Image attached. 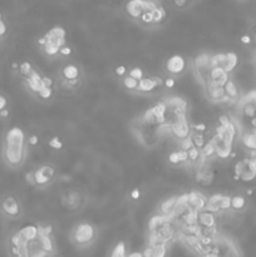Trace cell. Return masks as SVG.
I'll list each match as a JSON object with an SVG mask.
<instances>
[{"label": "cell", "mask_w": 256, "mask_h": 257, "mask_svg": "<svg viewBox=\"0 0 256 257\" xmlns=\"http://www.w3.org/2000/svg\"><path fill=\"white\" fill-rule=\"evenodd\" d=\"M27 138L21 127H12L6 132L2 147L4 163L12 170L22 167L27 158Z\"/></svg>", "instance_id": "obj_1"}, {"label": "cell", "mask_w": 256, "mask_h": 257, "mask_svg": "<svg viewBox=\"0 0 256 257\" xmlns=\"http://www.w3.org/2000/svg\"><path fill=\"white\" fill-rule=\"evenodd\" d=\"M94 238H96V230L88 222L78 224L72 232V240L79 247L88 246L94 241Z\"/></svg>", "instance_id": "obj_2"}, {"label": "cell", "mask_w": 256, "mask_h": 257, "mask_svg": "<svg viewBox=\"0 0 256 257\" xmlns=\"http://www.w3.org/2000/svg\"><path fill=\"white\" fill-rule=\"evenodd\" d=\"M235 176L240 178V181L243 182H251L256 180V164L250 157L243 158V160H237L235 163Z\"/></svg>", "instance_id": "obj_3"}, {"label": "cell", "mask_w": 256, "mask_h": 257, "mask_svg": "<svg viewBox=\"0 0 256 257\" xmlns=\"http://www.w3.org/2000/svg\"><path fill=\"white\" fill-rule=\"evenodd\" d=\"M0 212L4 217L9 220L18 218L22 214L21 202L18 201L17 197L12 196V194L4 196L3 198L0 200Z\"/></svg>", "instance_id": "obj_4"}, {"label": "cell", "mask_w": 256, "mask_h": 257, "mask_svg": "<svg viewBox=\"0 0 256 257\" xmlns=\"http://www.w3.org/2000/svg\"><path fill=\"white\" fill-rule=\"evenodd\" d=\"M54 174H56V170L52 166H42L37 170H33V184L38 187L46 186L47 184H49L52 181Z\"/></svg>", "instance_id": "obj_5"}, {"label": "cell", "mask_w": 256, "mask_h": 257, "mask_svg": "<svg viewBox=\"0 0 256 257\" xmlns=\"http://www.w3.org/2000/svg\"><path fill=\"white\" fill-rule=\"evenodd\" d=\"M170 130L172 133L173 137L176 140H183L186 138L190 137V126L188 123L186 122V120H173L172 123L170 124Z\"/></svg>", "instance_id": "obj_6"}, {"label": "cell", "mask_w": 256, "mask_h": 257, "mask_svg": "<svg viewBox=\"0 0 256 257\" xmlns=\"http://www.w3.org/2000/svg\"><path fill=\"white\" fill-rule=\"evenodd\" d=\"M166 69H167L168 73L173 74V76H180L183 72L186 70V60L182 56H170L166 63Z\"/></svg>", "instance_id": "obj_7"}, {"label": "cell", "mask_w": 256, "mask_h": 257, "mask_svg": "<svg viewBox=\"0 0 256 257\" xmlns=\"http://www.w3.org/2000/svg\"><path fill=\"white\" fill-rule=\"evenodd\" d=\"M44 38H46L47 44L54 43L57 44L59 48L66 46V30H64V28H62V26H54V28H52L51 30L44 36Z\"/></svg>", "instance_id": "obj_8"}, {"label": "cell", "mask_w": 256, "mask_h": 257, "mask_svg": "<svg viewBox=\"0 0 256 257\" xmlns=\"http://www.w3.org/2000/svg\"><path fill=\"white\" fill-rule=\"evenodd\" d=\"M207 206V198L200 192L192 191L188 194V208L195 212H200L206 210Z\"/></svg>", "instance_id": "obj_9"}, {"label": "cell", "mask_w": 256, "mask_h": 257, "mask_svg": "<svg viewBox=\"0 0 256 257\" xmlns=\"http://www.w3.org/2000/svg\"><path fill=\"white\" fill-rule=\"evenodd\" d=\"M197 224L201 227V228H211V227H216L215 214L206 211V210L197 212Z\"/></svg>", "instance_id": "obj_10"}, {"label": "cell", "mask_w": 256, "mask_h": 257, "mask_svg": "<svg viewBox=\"0 0 256 257\" xmlns=\"http://www.w3.org/2000/svg\"><path fill=\"white\" fill-rule=\"evenodd\" d=\"M178 196H172L170 198L165 200L160 204V214H163V216H167L172 218L173 217V211H175L176 204H177Z\"/></svg>", "instance_id": "obj_11"}, {"label": "cell", "mask_w": 256, "mask_h": 257, "mask_svg": "<svg viewBox=\"0 0 256 257\" xmlns=\"http://www.w3.org/2000/svg\"><path fill=\"white\" fill-rule=\"evenodd\" d=\"M26 82H27V86H28V88L32 90V92L37 93V94L41 92V90H42V84H41L42 76L38 73V72H37V70L32 72L31 76H27V78H26Z\"/></svg>", "instance_id": "obj_12"}, {"label": "cell", "mask_w": 256, "mask_h": 257, "mask_svg": "<svg viewBox=\"0 0 256 257\" xmlns=\"http://www.w3.org/2000/svg\"><path fill=\"white\" fill-rule=\"evenodd\" d=\"M241 143L248 152H256V130L243 132L241 136Z\"/></svg>", "instance_id": "obj_13"}, {"label": "cell", "mask_w": 256, "mask_h": 257, "mask_svg": "<svg viewBox=\"0 0 256 257\" xmlns=\"http://www.w3.org/2000/svg\"><path fill=\"white\" fill-rule=\"evenodd\" d=\"M223 90H225V96L231 102H236L237 100H240V90H238L237 86L232 79H228L227 83L223 87Z\"/></svg>", "instance_id": "obj_14"}, {"label": "cell", "mask_w": 256, "mask_h": 257, "mask_svg": "<svg viewBox=\"0 0 256 257\" xmlns=\"http://www.w3.org/2000/svg\"><path fill=\"white\" fill-rule=\"evenodd\" d=\"M157 87H158V84H157V82L155 80L153 76H151V78L145 76V78H142L140 82H138V90H140V92H142V93H150V92H152V90H155Z\"/></svg>", "instance_id": "obj_15"}, {"label": "cell", "mask_w": 256, "mask_h": 257, "mask_svg": "<svg viewBox=\"0 0 256 257\" xmlns=\"http://www.w3.org/2000/svg\"><path fill=\"white\" fill-rule=\"evenodd\" d=\"M79 68L74 64H67L63 69H62V76H63L64 80H76V79L79 78Z\"/></svg>", "instance_id": "obj_16"}, {"label": "cell", "mask_w": 256, "mask_h": 257, "mask_svg": "<svg viewBox=\"0 0 256 257\" xmlns=\"http://www.w3.org/2000/svg\"><path fill=\"white\" fill-rule=\"evenodd\" d=\"M127 13L130 14L131 18L140 19L141 16L143 14L142 6H141V0H135V2H130L126 6Z\"/></svg>", "instance_id": "obj_17"}, {"label": "cell", "mask_w": 256, "mask_h": 257, "mask_svg": "<svg viewBox=\"0 0 256 257\" xmlns=\"http://www.w3.org/2000/svg\"><path fill=\"white\" fill-rule=\"evenodd\" d=\"M237 64H238L237 54L233 53V52H228V53H226V62H225V64L222 66L223 70H225L226 73L230 74L231 72L235 70V68L237 66Z\"/></svg>", "instance_id": "obj_18"}, {"label": "cell", "mask_w": 256, "mask_h": 257, "mask_svg": "<svg viewBox=\"0 0 256 257\" xmlns=\"http://www.w3.org/2000/svg\"><path fill=\"white\" fill-rule=\"evenodd\" d=\"M19 232L22 234V236L27 240V241H32V240H36L39 236V230L38 226L36 224H26L24 227H22L19 230Z\"/></svg>", "instance_id": "obj_19"}, {"label": "cell", "mask_w": 256, "mask_h": 257, "mask_svg": "<svg viewBox=\"0 0 256 257\" xmlns=\"http://www.w3.org/2000/svg\"><path fill=\"white\" fill-rule=\"evenodd\" d=\"M206 90H207L208 98H210L211 100L221 102L222 98L225 97V90H223L222 87H213V86L207 84V86H206Z\"/></svg>", "instance_id": "obj_20"}, {"label": "cell", "mask_w": 256, "mask_h": 257, "mask_svg": "<svg viewBox=\"0 0 256 257\" xmlns=\"http://www.w3.org/2000/svg\"><path fill=\"white\" fill-rule=\"evenodd\" d=\"M210 59L211 56H208L207 53L198 54L195 58L196 69H210Z\"/></svg>", "instance_id": "obj_21"}, {"label": "cell", "mask_w": 256, "mask_h": 257, "mask_svg": "<svg viewBox=\"0 0 256 257\" xmlns=\"http://www.w3.org/2000/svg\"><path fill=\"white\" fill-rule=\"evenodd\" d=\"M246 207V198L241 194H235L231 196V210L233 211H242Z\"/></svg>", "instance_id": "obj_22"}, {"label": "cell", "mask_w": 256, "mask_h": 257, "mask_svg": "<svg viewBox=\"0 0 256 257\" xmlns=\"http://www.w3.org/2000/svg\"><path fill=\"white\" fill-rule=\"evenodd\" d=\"M127 246H126V242L121 241L114 246L113 251H112L111 257H127Z\"/></svg>", "instance_id": "obj_23"}, {"label": "cell", "mask_w": 256, "mask_h": 257, "mask_svg": "<svg viewBox=\"0 0 256 257\" xmlns=\"http://www.w3.org/2000/svg\"><path fill=\"white\" fill-rule=\"evenodd\" d=\"M9 110H8V100L6 96L0 94V118H8Z\"/></svg>", "instance_id": "obj_24"}, {"label": "cell", "mask_w": 256, "mask_h": 257, "mask_svg": "<svg viewBox=\"0 0 256 257\" xmlns=\"http://www.w3.org/2000/svg\"><path fill=\"white\" fill-rule=\"evenodd\" d=\"M152 16H153V24H158L166 18V12L162 6H157L156 9L152 10Z\"/></svg>", "instance_id": "obj_25"}, {"label": "cell", "mask_w": 256, "mask_h": 257, "mask_svg": "<svg viewBox=\"0 0 256 257\" xmlns=\"http://www.w3.org/2000/svg\"><path fill=\"white\" fill-rule=\"evenodd\" d=\"M201 153H202L203 156H205V158L207 160V158H211L212 156L216 154V148L215 146H213V143L211 142H206V144L203 146V148L201 150Z\"/></svg>", "instance_id": "obj_26"}, {"label": "cell", "mask_w": 256, "mask_h": 257, "mask_svg": "<svg viewBox=\"0 0 256 257\" xmlns=\"http://www.w3.org/2000/svg\"><path fill=\"white\" fill-rule=\"evenodd\" d=\"M123 86L126 90H138V80L131 78V76H124L123 78Z\"/></svg>", "instance_id": "obj_27"}, {"label": "cell", "mask_w": 256, "mask_h": 257, "mask_svg": "<svg viewBox=\"0 0 256 257\" xmlns=\"http://www.w3.org/2000/svg\"><path fill=\"white\" fill-rule=\"evenodd\" d=\"M218 208L220 212H227L231 210V196L227 194H223L222 198H221L220 204H218Z\"/></svg>", "instance_id": "obj_28"}, {"label": "cell", "mask_w": 256, "mask_h": 257, "mask_svg": "<svg viewBox=\"0 0 256 257\" xmlns=\"http://www.w3.org/2000/svg\"><path fill=\"white\" fill-rule=\"evenodd\" d=\"M33 70V66H32V64L29 63V62H23V63L19 66V73H21V76H23L24 78L31 76V73Z\"/></svg>", "instance_id": "obj_29"}, {"label": "cell", "mask_w": 256, "mask_h": 257, "mask_svg": "<svg viewBox=\"0 0 256 257\" xmlns=\"http://www.w3.org/2000/svg\"><path fill=\"white\" fill-rule=\"evenodd\" d=\"M155 250V257H166L167 256V244H158L152 246Z\"/></svg>", "instance_id": "obj_30"}, {"label": "cell", "mask_w": 256, "mask_h": 257, "mask_svg": "<svg viewBox=\"0 0 256 257\" xmlns=\"http://www.w3.org/2000/svg\"><path fill=\"white\" fill-rule=\"evenodd\" d=\"M59 46L54 43H48L44 46V52L48 56H56L57 54H59Z\"/></svg>", "instance_id": "obj_31"}, {"label": "cell", "mask_w": 256, "mask_h": 257, "mask_svg": "<svg viewBox=\"0 0 256 257\" xmlns=\"http://www.w3.org/2000/svg\"><path fill=\"white\" fill-rule=\"evenodd\" d=\"M128 76H131V78H133V79H136V80L140 82L141 79L145 78V73H143L142 68H140V66H135V68H132L130 70Z\"/></svg>", "instance_id": "obj_32"}, {"label": "cell", "mask_w": 256, "mask_h": 257, "mask_svg": "<svg viewBox=\"0 0 256 257\" xmlns=\"http://www.w3.org/2000/svg\"><path fill=\"white\" fill-rule=\"evenodd\" d=\"M180 147H181L180 150H185V152H188V150H192V148L195 147V143H193L192 138H191V137H188V138H186V140H181V143H180Z\"/></svg>", "instance_id": "obj_33"}, {"label": "cell", "mask_w": 256, "mask_h": 257, "mask_svg": "<svg viewBox=\"0 0 256 257\" xmlns=\"http://www.w3.org/2000/svg\"><path fill=\"white\" fill-rule=\"evenodd\" d=\"M188 160H191V162H197L198 160H200V156H201V150H198V148L193 147L192 150H188Z\"/></svg>", "instance_id": "obj_34"}, {"label": "cell", "mask_w": 256, "mask_h": 257, "mask_svg": "<svg viewBox=\"0 0 256 257\" xmlns=\"http://www.w3.org/2000/svg\"><path fill=\"white\" fill-rule=\"evenodd\" d=\"M140 20L142 22L143 24H147V26H151V24H153L152 12H143V14L141 16Z\"/></svg>", "instance_id": "obj_35"}, {"label": "cell", "mask_w": 256, "mask_h": 257, "mask_svg": "<svg viewBox=\"0 0 256 257\" xmlns=\"http://www.w3.org/2000/svg\"><path fill=\"white\" fill-rule=\"evenodd\" d=\"M52 96H53V90L52 88H42L41 92L38 93V97L41 100H51Z\"/></svg>", "instance_id": "obj_36"}, {"label": "cell", "mask_w": 256, "mask_h": 257, "mask_svg": "<svg viewBox=\"0 0 256 257\" xmlns=\"http://www.w3.org/2000/svg\"><path fill=\"white\" fill-rule=\"evenodd\" d=\"M49 147L53 148V150H59L63 148V143H62V140H59V138L54 137L49 140Z\"/></svg>", "instance_id": "obj_37"}, {"label": "cell", "mask_w": 256, "mask_h": 257, "mask_svg": "<svg viewBox=\"0 0 256 257\" xmlns=\"http://www.w3.org/2000/svg\"><path fill=\"white\" fill-rule=\"evenodd\" d=\"M163 86H165L167 90H172V88H175V86H176L175 78H172V76H168V78L163 79Z\"/></svg>", "instance_id": "obj_38"}, {"label": "cell", "mask_w": 256, "mask_h": 257, "mask_svg": "<svg viewBox=\"0 0 256 257\" xmlns=\"http://www.w3.org/2000/svg\"><path fill=\"white\" fill-rule=\"evenodd\" d=\"M42 88H52L53 86V79L49 78V76H42Z\"/></svg>", "instance_id": "obj_39"}, {"label": "cell", "mask_w": 256, "mask_h": 257, "mask_svg": "<svg viewBox=\"0 0 256 257\" xmlns=\"http://www.w3.org/2000/svg\"><path fill=\"white\" fill-rule=\"evenodd\" d=\"M168 162H170L171 164H178V163H180L177 150H173V152L170 153V156H168Z\"/></svg>", "instance_id": "obj_40"}, {"label": "cell", "mask_w": 256, "mask_h": 257, "mask_svg": "<svg viewBox=\"0 0 256 257\" xmlns=\"http://www.w3.org/2000/svg\"><path fill=\"white\" fill-rule=\"evenodd\" d=\"M142 256L143 257H155V250H153L152 246H146L145 250L142 251Z\"/></svg>", "instance_id": "obj_41"}, {"label": "cell", "mask_w": 256, "mask_h": 257, "mask_svg": "<svg viewBox=\"0 0 256 257\" xmlns=\"http://www.w3.org/2000/svg\"><path fill=\"white\" fill-rule=\"evenodd\" d=\"M177 154H178V160H180V163H185L188 160V153L185 152V150H178Z\"/></svg>", "instance_id": "obj_42"}, {"label": "cell", "mask_w": 256, "mask_h": 257, "mask_svg": "<svg viewBox=\"0 0 256 257\" xmlns=\"http://www.w3.org/2000/svg\"><path fill=\"white\" fill-rule=\"evenodd\" d=\"M59 54H61L62 56H69L72 54V48L66 44V46H62V48L59 49Z\"/></svg>", "instance_id": "obj_43"}, {"label": "cell", "mask_w": 256, "mask_h": 257, "mask_svg": "<svg viewBox=\"0 0 256 257\" xmlns=\"http://www.w3.org/2000/svg\"><path fill=\"white\" fill-rule=\"evenodd\" d=\"M114 73L118 76H124L127 73V68L124 66H118L116 69H114Z\"/></svg>", "instance_id": "obj_44"}, {"label": "cell", "mask_w": 256, "mask_h": 257, "mask_svg": "<svg viewBox=\"0 0 256 257\" xmlns=\"http://www.w3.org/2000/svg\"><path fill=\"white\" fill-rule=\"evenodd\" d=\"M193 128H195L196 132L202 133L207 130V126H206L205 123H195V124H193Z\"/></svg>", "instance_id": "obj_45"}, {"label": "cell", "mask_w": 256, "mask_h": 257, "mask_svg": "<svg viewBox=\"0 0 256 257\" xmlns=\"http://www.w3.org/2000/svg\"><path fill=\"white\" fill-rule=\"evenodd\" d=\"M240 40H241V43L245 44V46H251V44H252L251 36H248V34H243V36L240 38Z\"/></svg>", "instance_id": "obj_46"}, {"label": "cell", "mask_w": 256, "mask_h": 257, "mask_svg": "<svg viewBox=\"0 0 256 257\" xmlns=\"http://www.w3.org/2000/svg\"><path fill=\"white\" fill-rule=\"evenodd\" d=\"M141 198V191L138 188H135L132 192H131V200L133 201H138Z\"/></svg>", "instance_id": "obj_47"}, {"label": "cell", "mask_w": 256, "mask_h": 257, "mask_svg": "<svg viewBox=\"0 0 256 257\" xmlns=\"http://www.w3.org/2000/svg\"><path fill=\"white\" fill-rule=\"evenodd\" d=\"M173 4H175L177 8H187V6H191V3H188V2H181V0H176Z\"/></svg>", "instance_id": "obj_48"}, {"label": "cell", "mask_w": 256, "mask_h": 257, "mask_svg": "<svg viewBox=\"0 0 256 257\" xmlns=\"http://www.w3.org/2000/svg\"><path fill=\"white\" fill-rule=\"evenodd\" d=\"M39 143V138L38 136H31V137L28 138V144L31 146H37Z\"/></svg>", "instance_id": "obj_49"}, {"label": "cell", "mask_w": 256, "mask_h": 257, "mask_svg": "<svg viewBox=\"0 0 256 257\" xmlns=\"http://www.w3.org/2000/svg\"><path fill=\"white\" fill-rule=\"evenodd\" d=\"M38 44H39V46H46V44H47L46 38H44V36H42V38H39V39H38Z\"/></svg>", "instance_id": "obj_50"}, {"label": "cell", "mask_w": 256, "mask_h": 257, "mask_svg": "<svg viewBox=\"0 0 256 257\" xmlns=\"http://www.w3.org/2000/svg\"><path fill=\"white\" fill-rule=\"evenodd\" d=\"M127 257H143V256H142V252H132V254H130Z\"/></svg>", "instance_id": "obj_51"}]
</instances>
